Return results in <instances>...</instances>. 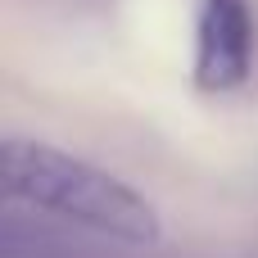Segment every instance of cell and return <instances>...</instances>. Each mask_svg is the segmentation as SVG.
Wrapping results in <instances>:
<instances>
[{
    "label": "cell",
    "mask_w": 258,
    "mask_h": 258,
    "mask_svg": "<svg viewBox=\"0 0 258 258\" xmlns=\"http://www.w3.org/2000/svg\"><path fill=\"white\" fill-rule=\"evenodd\" d=\"M254 18L245 0H200L195 23V82L200 91H231L249 77Z\"/></svg>",
    "instance_id": "7a4b0ae2"
},
{
    "label": "cell",
    "mask_w": 258,
    "mask_h": 258,
    "mask_svg": "<svg viewBox=\"0 0 258 258\" xmlns=\"http://www.w3.org/2000/svg\"><path fill=\"white\" fill-rule=\"evenodd\" d=\"M0 172H5L9 200L59 213L95 236H109L122 245H159L163 236V222L141 190L54 145L9 136L0 145Z\"/></svg>",
    "instance_id": "6da1fadb"
}]
</instances>
